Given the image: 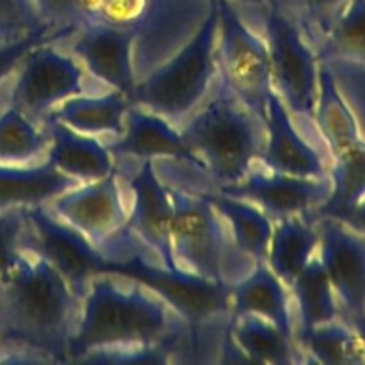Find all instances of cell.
<instances>
[{"mask_svg": "<svg viewBox=\"0 0 365 365\" xmlns=\"http://www.w3.org/2000/svg\"><path fill=\"white\" fill-rule=\"evenodd\" d=\"M171 353H177L170 346L163 344H127L93 349L77 356L73 362L89 364H166Z\"/></svg>", "mask_w": 365, "mask_h": 365, "instance_id": "836d02e7", "label": "cell"}, {"mask_svg": "<svg viewBox=\"0 0 365 365\" xmlns=\"http://www.w3.org/2000/svg\"><path fill=\"white\" fill-rule=\"evenodd\" d=\"M216 46L217 7L212 0L209 13L191 38L135 86L128 96L130 103L153 110L180 127L212 88L217 73Z\"/></svg>", "mask_w": 365, "mask_h": 365, "instance_id": "5b68a950", "label": "cell"}, {"mask_svg": "<svg viewBox=\"0 0 365 365\" xmlns=\"http://www.w3.org/2000/svg\"><path fill=\"white\" fill-rule=\"evenodd\" d=\"M52 212L81 232L100 252L127 230L125 209L116 171L100 180L86 182L52 200Z\"/></svg>", "mask_w": 365, "mask_h": 365, "instance_id": "7c38bea8", "label": "cell"}, {"mask_svg": "<svg viewBox=\"0 0 365 365\" xmlns=\"http://www.w3.org/2000/svg\"><path fill=\"white\" fill-rule=\"evenodd\" d=\"M6 331H4V328H2V324H0V346L4 344V342H6Z\"/></svg>", "mask_w": 365, "mask_h": 365, "instance_id": "ab89813d", "label": "cell"}, {"mask_svg": "<svg viewBox=\"0 0 365 365\" xmlns=\"http://www.w3.org/2000/svg\"><path fill=\"white\" fill-rule=\"evenodd\" d=\"M299 353L307 360L324 365H364L365 356L359 335L346 319L328 321L294 334Z\"/></svg>", "mask_w": 365, "mask_h": 365, "instance_id": "4316f807", "label": "cell"}, {"mask_svg": "<svg viewBox=\"0 0 365 365\" xmlns=\"http://www.w3.org/2000/svg\"><path fill=\"white\" fill-rule=\"evenodd\" d=\"M289 291L294 296L296 307H298L296 310H298L299 323L296 331L342 317L341 305H339V299L319 253H316L309 260L302 273L294 278Z\"/></svg>", "mask_w": 365, "mask_h": 365, "instance_id": "484cf974", "label": "cell"}, {"mask_svg": "<svg viewBox=\"0 0 365 365\" xmlns=\"http://www.w3.org/2000/svg\"><path fill=\"white\" fill-rule=\"evenodd\" d=\"M230 334L246 359L255 364L289 365L298 362V346L271 321L260 316L230 317Z\"/></svg>", "mask_w": 365, "mask_h": 365, "instance_id": "d4e9b609", "label": "cell"}, {"mask_svg": "<svg viewBox=\"0 0 365 365\" xmlns=\"http://www.w3.org/2000/svg\"><path fill=\"white\" fill-rule=\"evenodd\" d=\"M287 291L266 262H255L242 280L232 285V317L246 314L260 316L280 328L287 337L294 339L296 324L292 323Z\"/></svg>", "mask_w": 365, "mask_h": 365, "instance_id": "ffe728a7", "label": "cell"}, {"mask_svg": "<svg viewBox=\"0 0 365 365\" xmlns=\"http://www.w3.org/2000/svg\"><path fill=\"white\" fill-rule=\"evenodd\" d=\"M330 73L335 89L355 120L356 130L365 141V61L331 57L319 61Z\"/></svg>", "mask_w": 365, "mask_h": 365, "instance_id": "f546056e", "label": "cell"}, {"mask_svg": "<svg viewBox=\"0 0 365 365\" xmlns=\"http://www.w3.org/2000/svg\"><path fill=\"white\" fill-rule=\"evenodd\" d=\"M2 45H6V43H2V41H0V46H2Z\"/></svg>", "mask_w": 365, "mask_h": 365, "instance_id": "60d3db41", "label": "cell"}, {"mask_svg": "<svg viewBox=\"0 0 365 365\" xmlns=\"http://www.w3.org/2000/svg\"><path fill=\"white\" fill-rule=\"evenodd\" d=\"M130 106L128 96L114 89L100 96L82 93L59 103L50 113V118L63 121L81 134H113L118 138L123 132L125 114Z\"/></svg>", "mask_w": 365, "mask_h": 365, "instance_id": "cb8c5ba5", "label": "cell"}, {"mask_svg": "<svg viewBox=\"0 0 365 365\" xmlns=\"http://www.w3.org/2000/svg\"><path fill=\"white\" fill-rule=\"evenodd\" d=\"M70 32L66 31H52V29H41V31H36L32 34L25 36V38L16 39V41L6 43V45L0 46V84L9 77L13 71H16L18 64L21 63L25 56L29 53V50L34 48L39 43L46 41H61L63 38H70Z\"/></svg>", "mask_w": 365, "mask_h": 365, "instance_id": "d590c367", "label": "cell"}, {"mask_svg": "<svg viewBox=\"0 0 365 365\" xmlns=\"http://www.w3.org/2000/svg\"><path fill=\"white\" fill-rule=\"evenodd\" d=\"M41 29L50 27L39 20L32 0H0V41H16Z\"/></svg>", "mask_w": 365, "mask_h": 365, "instance_id": "e575fe53", "label": "cell"}, {"mask_svg": "<svg viewBox=\"0 0 365 365\" xmlns=\"http://www.w3.org/2000/svg\"><path fill=\"white\" fill-rule=\"evenodd\" d=\"M217 191L252 202L271 220L278 221L299 214L316 216L330 198L331 180L330 177L305 178L278 173L257 164L241 182L225 185Z\"/></svg>", "mask_w": 365, "mask_h": 365, "instance_id": "4fadbf2b", "label": "cell"}, {"mask_svg": "<svg viewBox=\"0 0 365 365\" xmlns=\"http://www.w3.org/2000/svg\"><path fill=\"white\" fill-rule=\"evenodd\" d=\"M319 253L342 317L365 316V235L337 217H316Z\"/></svg>", "mask_w": 365, "mask_h": 365, "instance_id": "5bb4252c", "label": "cell"}, {"mask_svg": "<svg viewBox=\"0 0 365 365\" xmlns=\"http://www.w3.org/2000/svg\"><path fill=\"white\" fill-rule=\"evenodd\" d=\"M212 95L180 125L182 138L217 189L241 182L259 164L266 125L220 77Z\"/></svg>", "mask_w": 365, "mask_h": 365, "instance_id": "3957f363", "label": "cell"}, {"mask_svg": "<svg viewBox=\"0 0 365 365\" xmlns=\"http://www.w3.org/2000/svg\"><path fill=\"white\" fill-rule=\"evenodd\" d=\"M314 127L330 157L331 195L314 217H339L365 195V141L335 89L330 73L319 64V100Z\"/></svg>", "mask_w": 365, "mask_h": 365, "instance_id": "8992f818", "label": "cell"}, {"mask_svg": "<svg viewBox=\"0 0 365 365\" xmlns=\"http://www.w3.org/2000/svg\"><path fill=\"white\" fill-rule=\"evenodd\" d=\"M77 185L50 160L31 166L0 164V210L46 205Z\"/></svg>", "mask_w": 365, "mask_h": 365, "instance_id": "44dd1931", "label": "cell"}, {"mask_svg": "<svg viewBox=\"0 0 365 365\" xmlns=\"http://www.w3.org/2000/svg\"><path fill=\"white\" fill-rule=\"evenodd\" d=\"M319 250L317 220L310 214L284 217L273 227L266 264L291 289L294 278Z\"/></svg>", "mask_w": 365, "mask_h": 365, "instance_id": "7402d4cb", "label": "cell"}, {"mask_svg": "<svg viewBox=\"0 0 365 365\" xmlns=\"http://www.w3.org/2000/svg\"><path fill=\"white\" fill-rule=\"evenodd\" d=\"M84 93V70L71 56L53 48V41L29 50L16 68L9 106L41 125L64 100Z\"/></svg>", "mask_w": 365, "mask_h": 365, "instance_id": "30bf717a", "label": "cell"}, {"mask_svg": "<svg viewBox=\"0 0 365 365\" xmlns=\"http://www.w3.org/2000/svg\"><path fill=\"white\" fill-rule=\"evenodd\" d=\"M202 192L227 221L237 248L253 262H266L274 221L252 202L225 195L217 189Z\"/></svg>", "mask_w": 365, "mask_h": 365, "instance_id": "603a6c76", "label": "cell"}, {"mask_svg": "<svg viewBox=\"0 0 365 365\" xmlns=\"http://www.w3.org/2000/svg\"><path fill=\"white\" fill-rule=\"evenodd\" d=\"M143 246L123 262L107 264L103 273L130 278L164 299L185 323L202 328L210 321L232 316V285L207 280L182 269H168Z\"/></svg>", "mask_w": 365, "mask_h": 365, "instance_id": "9c48e42d", "label": "cell"}, {"mask_svg": "<svg viewBox=\"0 0 365 365\" xmlns=\"http://www.w3.org/2000/svg\"><path fill=\"white\" fill-rule=\"evenodd\" d=\"M291 14L314 48L327 36L349 0H267Z\"/></svg>", "mask_w": 365, "mask_h": 365, "instance_id": "4dcf8cb0", "label": "cell"}, {"mask_svg": "<svg viewBox=\"0 0 365 365\" xmlns=\"http://www.w3.org/2000/svg\"><path fill=\"white\" fill-rule=\"evenodd\" d=\"M27 217L31 223L27 252L46 260L68 282L71 291L84 298L91 280L106 271L109 259L46 205L27 209Z\"/></svg>", "mask_w": 365, "mask_h": 365, "instance_id": "8fae6325", "label": "cell"}, {"mask_svg": "<svg viewBox=\"0 0 365 365\" xmlns=\"http://www.w3.org/2000/svg\"><path fill=\"white\" fill-rule=\"evenodd\" d=\"M191 327L148 287L114 273H100L81 302L68 360L93 349L127 344H163L177 349Z\"/></svg>", "mask_w": 365, "mask_h": 365, "instance_id": "6da1fadb", "label": "cell"}, {"mask_svg": "<svg viewBox=\"0 0 365 365\" xmlns=\"http://www.w3.org/2000/svg\"><path fill=\"white\" fill-rule=\"evenodd\" d=\"M264 125L266 143L259 157L260 166L294 177H330V164L317 146L303 138L277 91L267 100Z\"/></svg>", "mask_w": 365, "mask_h": 365, "instance_id": "e0dca14e", "label": "cell"}, {"mask_svg": "<svg viewBox=\"0 0 365 365\" xmlns=\"http://www.w3.org/2000/svg\"><path fill=\"white\" fill-rule=\"evenodd\" d=\"M259 7L274 91L292 116L314 123L319 100V59L316 48L291 14L273 2H264Z\"/></svg>", "mask_w": 365, "mask_h": 365, "instance_id": "52a82bcc", "label": "cell"}, {"mask_svg": "<svg viewBox=\"0 0 365 365\" xmlns=\"http://www.w3.org/2000/svg\"><path fill=\"white\" fill-rule=\"evenodd\" d=\"M48 135V150L46 160L53 164L64 175L77 180L78 184L100 180L107 175L114 173V160L107 146L89 138L88 134L73 130L71 127L46 118L41 123Z\"/></svg>", "mask_w": 365, "mask_h": 365, "instance_id": "d6986e66", "label": "cell"}, {"mask_svg": "<svg viewBox=\"0 0 365 365\" xmlns=\"http://www.w3.org/2000/svg\"><path fill=\"white\" fill-rule=\"evenodd\" d=\"M48 135L20 109L7 106L0 113V164H25L48 150Z\"/></svg>", "mask_w": 365, "mask_h": 365, "instance_id": "83f0119b", "label": "cell"}, {"mask_svg": "<svg viewBox=\"0 0 365 365\" xmlns=\"http://www.w3.org/2000/svg\"><path fill=\"white\" fill-rule=\"evenodd\" d=\"M317 59L365 61V0H349L316 48Z\"/></svg>", "mask_w": 365, "mask_h": 365, "instance_id": "f1b7e54d", "label": "cell"}, {"mask_svg": "<svg viewBox=\"0 0 365 365\" xmlns=\"http://www.w3.org/2000/svg\"><path fill=\"white\" fill-rule=\"evenodd\" d=\"M110 155L138 160H175L202 168L182 138L180 128L168 118L132 103L125 114L123 132L107 145Z\"/></svg>", "mask_w": 365, "mask_h": 365, "instance_id": "ac0fdd59", "label": "cell"}, {"mask_svg": "<svg viewBox=\"0 0 365 365\" xmlns=\"http://www.w3.org/2000/svg\"><path fill=\"white\" fill-rule=\"evenodd\" d=\"M342 319L348 321V323L353 327V330L356 331V335H359L360 344H362L364 356H365V316H359V317H342Z\"/></svg>", "mask_w": 365, "mask_h": 365, "instance_id": "74e56055", "label": "cell"}, {"mask_svg": "<svg viewBox=\"0 0 365 365\" xmlns=\"http://www.w3.org/2000/svg\"><path fill=\"white\" fill-rule=\"evenodd\" d=\"M73 36L71 50L86 70L114 91L130 96L139 82L134 52L139 50L141 34L132 29L91 21Z\"/></svg>", "mask_w": 365, "mask_h": 365, "instance_id": "9a60e30c", "label": "cell"}, {"mask_svg": "<svg viewBox=\"0 0 365 365\" xmlns=\"http://www.w3.org/2000/svg\"><path fill=\"white\" fill-rule=\"evenodd\" d=\"M82 299L68 282L34 253H25L0 282V324L9 341L56 360H68Z\"/></svg>", "mask_w": 365, "mask_h": 365, "instance_id": "7a4b0ae2", "label": "cell"}, {"mask_svg": "<svg viewBox=\"0 0 365 365\" xmlns=\"http://www.w3.org/2000/svg\"><path fill=\"white\" fill-rule=\"evenodd\" d=\"M39 20L52 31H66L71 36L95 21L98 0H32Z\"/></svg>", "mask_w": 365, "mask_h": 365, "instance_id": "d6a6232c", "label": "cell"}, {"mask_svg": "<svg viewBox=\"0 0 365 365\" xmlns=\"http://www.w3.org/2000/svg\"><path fill=\"white\" fill-rule=\"evenodd\" d=\"M170 187V185H168ZM171 248L178 269L235 285L255 266L235 245L227 221L202 191L170 187Z\"/></svg>", "mask_w": 365, "mask_h": 365, "instance_id": "277c9868", "label": "cell"}, {"mask_svg": "<svg viewBox=\"0 0 365 365\" xmlns=\"http://www.w3.org/2000/svg\"><path fill=\"white\" fill-rule=\"evenodd\" d=\"M217 7V77L252 110L266 120L267 100L274 93L266 39L257 34L227 0Z\"/></svg>", "mask_w": 365, "mask_h": 365, "instance_id": "ba28073f", "label": "cell"}, {"mask_svg": "<svg viewBox=\"0 0 365 365\" xmlns=\"http://www.w3.org/2000/svg\"><path fill=\"white\" fill-rule=\"evenodd\" d=\"M227 2L234 4V6H262L267 0H227Z\"/></svg>", "mask_w": 365, "mask_h": 365, "instance_id": "f35d334b", "label": "cell"}, {"mask_svg": "<svg viewBox=\"0 0 365 365\" xmlns=\"http://www.w3.org/2000/svg\"><path fill=\"white\" fill-rule=\"evenodd\" d=\"M132 209L127 228L157 257L168 269H178L171 248V203L170 187L157 173L153 160H141V166L128 177Z\"/></svg>", "mask_w": 365, "mask_h": 365, "instance_id": "2e32d148", "label": "cell"}, {"mask_svg": "<svg viewBox=\"0 0 365 365\" xmlns=\"http://www.w3.org/2000/svg\"><path fill=\"white\" fill-rule=\"evenodd\" d=\"M337 220L344 221V223H348L349 227H353L355 230L362 232V234L365 235V195L359 200V202L353 203V205L349 207L344 214H341Z\"/></svg>", "mask_w": 365, "mask_h": 365, "instance_id": "8d00e7d4", "label": "cell"}, {"mask_svg": "<svg viewBox=\"0 0 365 365\" xmlns=\"http://www.w3.org/2000/svg\"><path fill=\"white\" fill-rule=\"evenodd\" d=\"M31 237L27 209L0 210V282L24 259Z\"/></svg>", "mask_w": 365, "mask_h": 365, "instance_id": "1f68e13d", "label": "cell"}]
</instances>
